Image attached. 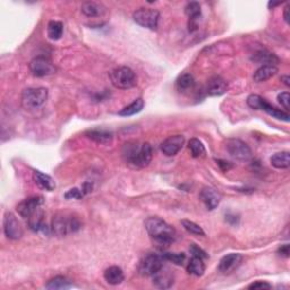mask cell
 <instances>
[{
    "mask_svg": "<svg viewBox=\"0 0 290 290\" xmlns=\"http://www.w3.org/2000/svg\"><path fill=\"white\" fill-rule=\"evenodd\" d=\"M145 229L153 239L159 248L164 250L169 247L176 239V230L158 217H150L145 220Z\"/></svg>",
    "mask_w": 290,
    "mask_h": 290,
    "instance_id": "1",
    "label": "cell"
},
{
    "mask_svg": "<svg viewBox=\"0 0 290 290\" xmlns=\"http://www.w3.org/2000/svg\"><path fill=\"white\" fill-rule=\"evenodd\" d=\"M123 157L132 168L142 169L150 164L153 151L150 143L128 142L123 147Z\"/></svg>",
    "mask_w": 290,
    "mask_h": 290,
    "instance_id": "2",
    "label": "cell"
},
{
    "mask_svg": "<svg viewBox=\"0 0 290 290\" xmlns=\"http://www.w3.org/2000/svg\"><path fill=\"white\" fill-rule=\"evenodd\" d=\"M50 228L51 233L56 235V236L64 237L78 231L82 228V223L76 217L59 213V215L54 217Z\"/></svg>",
    "mask_w": 290,
    "mask_h": 290,
    "instance_id": "3",
    "label": "cell"
},
{
    "mask_svg": "<svg viewBox=\"0 0 290 290\" xmlns=\"http://www.w3.org/2000/svg\"><path fill=\"white\" fill-rule=\"evenodd\" d=\"M110 81L117 89H132L136 85L137 78L135 72L129 67L123 66L110 72Z\"/></svg>",
    "mask_w": 290,
    "mask_h": 290,
    "instance_id": "4",
    "label": "cell"
},
{
    "mask_svg": "<svg viewBox=\"0 0 290 290\" xmlns=\"http://www.w3.org/2000/svg\"><path fill=\"white\" fill-rule=\"evenodd\" d=\"M48 99L46 88H27L22 93V106L25 109H36L44 105Z\"/></svg>",
    "mask_w": 290,
    "mask_h": 290,
    "instance_id": "5",
    "label": "cell"
},
{
    "mask_svg": "<svg viewBox=\"0 0 290 290\" xmlns=\"http://www.w3.org/2000/svg\"><path fill=\"white\" fill-rule=\"evenodd\" d=\"M162 255L155 253H147L142 257L139 264V272L145 277H153L160 269L163 267Z\"/></svg>",
    "mask_w": 290,
    "mask_h": 290,
    "instance_id": "6",
    "label": "cell"
},
{
    "mask_svg": "<svg viewBox=\"0 0 290 290\" xmlns=\"http://www.w3.org/2000/svg\"><path fill=\"white\" fill-rule=\"evenodd\" d=\"M160 14L157 9L140 8L133 14V18L136 24L148 30H157Z\"/></svg>",
    "mask_w": 290,
    "mask_h": 290,
    "instance_id": "7",
    "label": "cell"
},
{
    "mask_svg": "<svg viewBox=\"0 0 290 290\" xmlns=\"http://www.w3.org/2000/svg\"><path fill=\"white\" fill-rule=\"evenodd\" d=\"M230 157L239 161H248L252 158V151L248 145L238 139H228L224 143Z\"/></svg>",
    "mask_w": 290,
    "mask_h": 290,
    "instance_id": "8",
    "label": "cell"
},
{
    "mask_svg": "<svg viewBox=\"0 0 290 290\" xmlns=\"http://www.w3.org/2000/svg\"><path fill=\"white\" fill-rule=\"evenodd\" d=\"M30 71L36 77H44V76L54 75L56 72V67L49 59L44 57H36L31 60Z\"/></svg>",
    "mask_w": 290,
    "mask_h": 290,
    "instance_id": "9",
    "label": "cell"
},
{
    "mask_svg": "<svg viewBox=\"0 0 290 290\" xmlns=\"http://www.w3.org/2000/svg\"><path fill=\"white\" fill-rule=\"evenodd\" d=\"M3 231H5L7 238L12 240L19 239L24 235L22 224L17 220V218L10 212H7L5 218H3Z\"/></svg>",
    "mask_w": 290,
    "mask_h": 290,
    "instance_id": "10",
    "label": "cell"
},
{
    "mask_svg": "<svg viewBox=\"0 0 290 290\" xmlns=\"http://www.w3.org/2000/svg\"><path fill=\"white\" fill-rule=\"evenodd\" d=\"M43 203L44 199L42 196H33V198H29L24 199L23 202H20L17 205L16 210L20 217L24 218V219H29L31 216H33L34 213L42 208Z\"/></svg>",
    "mask_w": 290,
    "mask_h": 290,
    "instance_id": "11",
    "label": "cell"
},
{
    "mask_svg": "<svg viewBox=\"0 0 290 290\" xmlns=\"http://www.w3.org/2000/svg\"><path fill=\"white\" fill-rule=\"evenodd\" d=\"M185 144V137L182 135H172L161 143V151L167 157H174L181 150Z\"/></svg>",
    "mask_w": 290,
    "mask_h": 290,
    "instance_id": "12",
    "label": "cell"
},
{
    "mask_svg": "<svg viewBox=\"0 0 290 290\" xmlns=\"http://www.w3.org/2000/svg\"><path fill=\"white\" fill-rule=\"evenodd\" d=\"M243 256L238 253H230L220 260L219 271L223 274H230L240 267Z\"/></svg>",
    "mask_w": 290,
    "mask_h": 290,
    "instance_id": "13",
    "label": "cell"
},
{
    "mask_svg": "<svg viewBox=\"0 0 290 290\" xmlns=\"http://www.w3.org/2000/svg\"><path fill=\"white\" fill-rule=\"evenodd\" d=\"M199 199L204 203L208 210H215L219 206L221 202V195L217 192V189L212 187H204L199 193Z\"/></svg>",
    "mask_w": 290,
    "mask_h": 290,
    "instance_id": "14",
    "label": "cell"
},
{
    "mask_svg": "<svg viewBox=\"0 0 290 290\" xmlns=\"http://www.w3.org/2000/svg\"><path fill=\"white\" fill-rule=\"evenodd\" d=\"M228 91V83L220 76H213L206 84V93L210 96L223 95Z\"/></svg>",
    "mask_w": 290,
    "mask_h": 290,
    "instance_id": "15",
    "label": "cell"
},
{
    "mask_svg": "<svg viewBox=\"0 0 290 290\" xmlns=\"http://www.w3.org/2000/svg\"><path fill=\"white\" fill-rule=\"evenodd\" d=\"M186 15L188 16V30L189 32H195L199 27V19L201 17V5L199 2H189L185 8Z\"/></svg>",
    "mask_w": 290,
    "mask_h": 290,
    "instance_id": "16",
    "label": "cell"
},
{
    "mask_svg": "<svg viewBox=\"0 0 290 290\" xmlns=\"http://www.w3.org/2000/svg\"><path fill=\"white\" fill-rule=\"evenodd\" d=\"M174 284V275L170 270L162 267L157 273L153 275V285L159 289H168Z\"/></svg>",
    "mask_w": 290,
    "mask_h": 290,
    "instance_id": "17",
    "label": "cell"
},
{
    "mask_svg": "<svg viewBox=\"0 0 290 290\" xmlns=\"http://www.w3.org/2000/svg\"><path fill=\"white\" fill-rule=\"evenodd\" d=\"M33 181L36 182V185L42 191L53 192L56 188V182L49 175L43 174L42 171L34 170L33 171Z\"/></svg>",
    "mask_w": 290,
    "mask_h": 290,
    "instance_id": "18",
    "label": "cell"
},
{
    "mask_svg": "<svg viewBox=\"0 0 290 290\" xmlns=\"http://www.w3.org/2000/svg\"><path fill=\"white\" fill-rule=\"evenodd\" d=\"M278 72H279L278 67L274 66V65H263V66H261L256 72H254L253 79L254 82L256 83L265 82L268 81V79H270L271 77H273Z\"/></svg>",
    "mask_w": 290,
    "mask_h": 290,
    "instance_id": "19",
    "label": "cell"
},
{
    "mask_svg": "<svg viewBox=\"0 0 290 290\" xmlns=\"http://www.w3.org/2000/svg\"><path fill=\"white\" fill-rule=\"evenodd\" d=\"M85 135L88 136L90 140L94 141V142L99 143V144L111 143V141L113 139L112 133L109 132V130H105V129L88 130V132L85 133Z\"/></svg>",
    "mask_w": 290,
    "mask_h": 290,
    "instance_id": "20",
    "label": "cell"
},
{
    "mask_svg": "<svg viewBox=\"0 0 290 290\" xmlns=\"http://www.w3.org/2000/svg\"><path fill=\"white\" fill-rule=\"evenodd\" d=\"M103 277H105V280L108 282L109 285L116 286L122 284L124 281V272L119 267H110L107 269L103 273Z\"/></svg>",
    "mask_w": 290,
    "mask_h": 290,
    "instance_id": "21",
    "label": "cell"
},
{
    "mask_svg": "<svg viewBox=\"0 0 290 290\" xmlns=\"http://www.w3.org/2000/svg\"><path fill=\"white\" fill-rule=\"evenodd\" d=\"M254 61H256L258 64H264V65H274L279 63L278 57L275 54L269 53L268 50L261 49L258 51H255L253 54V58H252Z\"/></svg>",
    "mask_w": 290,
    "mask_h": 290,
    "instance_id": "22",
    "label": "cell"
},
{
    "mask_svg": "<svg viewBox=\"0 0 290 290\" xmlns=\"http://www.w3.org/2000/svg\"><path fill=\"white\" fill-rule=\"evenodd\" d=\"M187 272L195 277H202L205 272V264L203 262V258L193 256L188 262Z\"/></svg>",
    "mask_w": 290,
    "mask_h": 290,
    "instance_id": "23",
    "label": "cell"
},
{
    "mask_svg": "<svg viewBox=\"0 0 290 290\" xmlns=\"http://www.w3.org/2000/svg\"><path fill=\"white\" fill-rule=\"evenodd\" d=\"M82 13L88 17H99L105 12V7L94 1H86L81 7Z\"/></svg>",
    "mask_w": 290,
    "mask_h": 290,
    "instance_id": "24",
    "label": "cell"
},
{
    "mask_svg": "<svg viewBox=\"0 0 290 290\" xmlns=\"http://www.w3.org/2000/svg\"><path fill=\"white\" fill-rule=\"evenodd\" d=\"M44 215L42 209H40L39 211L34 213L33 216L29 218V226L31 229L36 233H39V231H46V224H44Z\"/></svg>",
    "mask_w": 290,
    "mask_h": 290,
    "instance_id": "25",
    "label": "cell"
},
{
    "mask_svg": "<svg viewBox=\"0 0 290 290\" xmlns=\"http://www.w3.org/2000/svg\"><path fill=\"white\" fill-rule=\"evenodd\" d=\"M271 164L277 169H288L290 165V154L289 152H280L272 155Z\"/></svg>",
    "mask_w": 290,
    "mask_h": 290,
    "instance_id": "26",
    "label": "cell"
},
{
    "mask_svg": "<svg viewBox=\"0 0 290 290\" xmlns=\"http://www.w3.org/2000/svg\"><path fill=\"white\" fill-rule=\"evenodd\" d=\"M64 33V25L61 22H58V20H51V22L48 24V36H49L50 40L57 41L59 40L61 36H63Z\"/></svg>",
    "mask_w": 290,
    "mask_h": 290,
    "instance_id": "27",
    "label": "cell"
},
{
    "mask_svg": "<svg viewBox=\"0 0 290 290\" xmlns=\"http://www.w3.org/2000/svg\"><path fill=\"white\" fill-rule=\"evenodd\" d=\"M143 108H144L143 99H137L133 103H130L129 106H127V107H125V108H123L122 110H120V111L118 112V115L123 116V117L133 116V115H136V113H139L140 111H142Z\"/></svg>",
    "mask_w": 290,
    "mask_h": 290,
    "instance_id": "28",
    "label": "cell"
},
{
    "mask_svg": "<svg viewBox=\"0 0 290 290\" xmlns=\"http://www.w3.org/2000/svg\"><path fill=\"white\" fill-rule=\"evenodd\" d=\"M195 85L194 77L191 74H182L179 76L176 81V88H177L178 91L181 92H186L188 90L193 89V86Z\"/></svg>",
    "mask_w": 290,
    "mask_h": 290,
    "instance_id": "29",
    "label": "cell"
},
{
    "mask_svg": "<svg viewBox=\"0 0 290 290\" xmlns=\"http://www.w3.org/2000/svg\"><path fill=\"white\" fill-rule=\"evenodd\" d=\"M72 287V282L68 280L66 277H54L47 282L46 288L51 290H58V289H68Z\"/></svg>",
    "mask_w": 290,
    "mask_h": 290,
    "instance_id": "30",
    "label": "cell"
},
{
    "mask_svg": "<svg viewBox=\"0 0 290 290\" xmlns=\"http://www.w3.org/2000/svg\"><path fill=\"white\" fill-rule=\"evenodd\" d=\"M188 148L191 151L193 158H199L205 154V147L201 141L198 139H192L188 142Z\"/></svg>",
    "mask_w": 290,
    "mask_h": 290,
    "instance_id": "31",
    "label": "cell"
},
{
    "mask_svg": "<svg viewBox=\"0 0 290 290\" xmlns=\"http://www.w3.org/2000/svg\"><path fill=\"white\" fill-rule=\"evenodd\" d=\"M263 111H265L268 113V115L272 116L275 119L284 120V122H289L290 116L288 115L287 112H285V111H282V110H279L277 108H274V107H272L269 102L267 103V105H265V107L263 108Z\"/></svg>",
    "mask_w": 290,
    "mask_h": 290,
    "instance_id": "32",
    "label": "cell"
},
{
    "mask_svg": "<svg viewBox=\"0 0 290 290\" xmlns=\"http://www.w3.org/2000/svg\"><path fill=\"white\" fill-rule=\"evenodd\" d=\"M267 103V100L257 94H252L247 98L248 107H251V108L254 110H263Z\"/></svg>",
    "mask_w": 290,
    "mask_h": 290,
    "instance_id": "33",
    "label": "cell"
},
{
    "mask_svg": "<svg viewBox=\"0 0 290 290\" xmlns=\"http://www.w3.org/2000/svg\"><path fill=\"white\" fill-rule=\"evenodd\" d=\"M181 224L189 234L195 235V236H205V233L204 230H203V228L201 226H199V224H196L195 222H193V221L182 220Z\"/></svg>",
    "mask_w": 290,
    "mask_h": 290,
    "instance_id": "34",
    "label": "cell"
},
{
    "mask_svg": "<svg viewBox=\"0 0 290 290\" xmlns=\"http://www.w3.org/2000/svg\"><path fill=\"white\" fill-rule=\"evenodd\" d=\"M161 255L164 261L172 262L176 265H182L186 260V255L184 253H162Z\"/></svg>",
    "mask_w": 290,
    "mask_h": 290,
    "instance_id": "35",
    "label": "cell"
},
{
    "mask_svg": "<svg viewBox=\"0 0 290 290\" xmlns=\"http://www.w3.org/2000/svg\"><path fill=\"white\" fill-rule=\"evenodd\" d=\"M84 196V193L78 188H72L67 193H65V199H81Z\"/></svg>",
    "mask_w": 290,
    "mask_h": 290,
    "instance_id": "36",
    "label": "cell"
},
{
    "mask_svg": "<svg viewBox=\"0 0 290 290\" xmlns=\"http://www.w3.org/2000/svg\"><path fill=\"white\" fill-rule=\"evenodd\" d=\"M189 252H191V254L193 256H196V257H201L204 260V258H208V254L205 253L204 251L202 250V248H199L198 245L195 244H192L191 247H189Z\"/></svg>",
    "mask_w": 290,
    "mask_h": 290,
    "instance_id": "37",
    "label": "cell"
},
{
    "mask_svg": "<svg viewBox=\"0 0 290 290\" xmlns=\"http://www.w3.org/2000/svg\"><path fill=\"white\" fill-rule=\"evenodd\" d=\"M278 100L279 102L281 103V106L284 107V108L287 110H289V102H290V95L288 92H282L280 94L278 95Z\"/></svg>",
    "mask_w": 290,
    "mask_h": 290,
    "instance_id": "38",
    "label": "cell"
},
{
    "mask_svg": "<svg viewBox=\"0 0 290 290\" xmlns=\"http://www.w3.org/2000/svg\"><path fill=\"white\" fill-rule=\"evenodd\" d=\"M272 286L265 281H256L248 286V289H271Z\"/></svg>",
    "mask_w": 290,
    "mask_h": 290,
    "instance_id": "39",
    "label": "cell"
},
{
    "mask_svg": "<svg viewBox=\"0 0 290 290\" xmlns=\"http://www.w3.org/2000/svg\"><path fill=\"white\" fill-rule=\"evenodd\" d=\"M278 253L280 254L281 256H284V257H289V253H290L289 245L286 244V245H284V246H281L280 248H279Z\"/></svg>",
    "mask_w": 290,
    "mask_h": 290,
    "instance_id": "40",
    "label": "cell"
},
{
    "mask_svg": "<svg viewBox=\"0 0 290 290\" xmlns=\"http://www.w3.org/2000/svg\"><path fill=\"white\" fill-rule=\"evenodd\" d=\"M217 163L219 167H221V169H222L223 171H227L229 170V169L231 168V164L229 163V162L224 161V160H217Z\"/></svg>",
    "mask_w": 290,
    "mask_h": 290,
    "instance_id": "41",
    "label": "cell"
},
{
    "mask_svg": "<svg viewBox=\"0 0 290 290\" xmlns=\"http://www.w3.org/2000/svg\"><path fill=\"white\" fill-rule=\"evenodd\" d=\"M284 18H285V22L289 24V6H286L285 12H284Z\"/></svg>",
    "mask_w": 290,
    "mask_h": 290,
    "instance_id": "42",
    "label": "cell"
},
{
    "mask_svg": "<svg viewBox=\"0 0 290 290\" xmlns=\"http://www.w3.org/2000/svg\"><path fill=\"white\" fill-rule=\"evenodd\" d=\"M281 81H284V83L287 86H290V83H289L290 82V78H289V76H282Z\"/></svg>",
    "mask_w": 290,
    "mask_h": 290,
    "instance_id": "43",
    "label": "cell"
},
{
    "mask_svg": "<svg viewBox=\"0 0 290 290\" xmlns=\"http://www.w3.org/2000/svg\"><path fill=\"white\" fill-rule=\"evenodd\" d=\"M279 5H281V2H269V8H274V7H277Z\"/></svg>",
    "mask_w": 290,
    "mask_h": 290,
    "instance_id": "44",
    "label": "cell"
}]
</instances>
